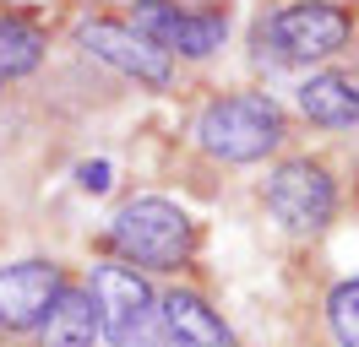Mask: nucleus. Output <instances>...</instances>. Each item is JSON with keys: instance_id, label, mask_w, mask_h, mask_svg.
<instances>
[{"instance_id": "obj_3", "label": "nucleus", "mask_w": 359, "mask_h": 347, "mask_svg": "<svg viewBox=\"0 0 359 347\" xmlns=\"http://www.w3.org/2000/svg\"><path fill=\"white\" fill-rule=\"evenodd\" d=\"M93 309H98V337L114 347H169L163 320H158V293L153 282L131 271V266H93Z\"/></svg>"}, {"instance_id": "obj_9", "label": "nucleus", "mask_w": 359, "mask_h": 347, "mask_svg": "<svg viewBox=\"0 0 359 347\" xmlns=\"http://www.w3.org/2000/svg\"><path fill=\"white\" fill-rule=\"evenodd\" d=\"M158 320H163L169 347H240L234 331L224 325V315L202 293H191V288H169L158 299Z\"/></svg>"}, {"instance_id": "obj_14", "label": "nucleus", "mask_w": 359, "mask_h": 347, "mask_svg": "<svg viewBox=\"0 0 359 347\" xmlns=\"http://www.w3.org/2000/svg\"><path fill=\"white\" fill-rule=\"evenodd\" d=\"M76 179H82V190L104 195V190H109V163H104V157H98V163H82V169H76Z\"/></svg>"}, {"instance_id": "obj_7", "label": "nucleus", "mask_w": 359, "mask_h": 347, "mask_svg": "<svg viewBox=\"0 0 359 347\" xmlns=\"http://www.w3.org/2000/svg\"><path fill=\"white\" fill-rule=\"evenodd\" d=\"M76 43L88 49L93 60L114 65L120 76H131V82H142V87H169L175 82V60H169L163 49H153V43L142 38L136 27H126V22L88 17L76 27Z\"/></svg>"}, {"instance_id": "obj_12", "label": "nucleus", "mask_w": 359, "mask_h": 347, "mask_svg": "<svg viewBox=\"0 0 359 347\" xmlns=\"http://www.w3.org/2000/svg\"><path fill=\"white\" fill-rule=\"evenodd\" d=\"M44 33L22 17H0V82H11V76H27V71H39L44 65Z\"/></svg>"}, {"instance_id": "obj_8", "label": "nucleus", "mask_w": 359, "mask_h": 347, "mask_svg": "<svg viewBox=\"0 0 359 347\" xmlns=\"http://www.w3.org/2000/svg\"><path fill=\"white\" fill-rule=\"evenodd\" d=\"M66 288L55 260H17V266H0V325L6 331H33L49 315L55 293Z\"/></svg>"}, {"instance_id": "obj_6", "label": "nucleus", "mask_w": 359, "mask_h": 347, "mask_svg": "<svg viewBox=\"0 0 359 347\" xmlns=\"http://www.w3.org/2000/svg\"><path fill=\"white\" fill-rule=\"evenodd\" d=\"M142 38L163 49L169 60L185 55V60H207L218 55L229 38V17L224 11H180L169 0H136V22H131Z\"/></svg>"}, {"instance_id": "obj_2", "label": "nucleus", "mask_w": 359, "mask_h": 347, "mask_svg": "<svg viewBox=\"0 0 359 347\" xmlns=\"http://www.w3.org/2000/svg\"><path fill=\"white\" fill-rule=\"evenodd\" d=\"M109 244L126 266H147V271H180L191 250H196V222L163 195H136L126 201L109 222Z\"/></svg>"}, {"instance_id": "obj_5", "label": "nucleus", "mask_w": 359, "mask_h": 347, "mask_svg": "<svg viewBox=\"0 0 359 347\" xmlns=\"http://www.w3.org/2000/svg\"><path fill=\"white\" fill-rule=\"evenodd\" d=\"M267 33L283 60H327V55H337L348 43L354 17L343 6H332V0H289V6L272 11Z\"/></svg>"}, {"instance_id": "obj_13", "label": "nucleus", "mask_w": 359, "mask_h": 347, "mask_svg": "<svg viewBox=\"0 0 359 347\" xmlns=\"http://www.w3.org/2000/svg\"><path fill=\"white\" fill-rule=\"evenodd\" d=\"M327 325H332L337 347H359V277L332 288V299H327Z\"/></svg>"}, {"instance_id": "obj_1", "label": "nucleus", "mask_w": 359, "mask_h": 347, "mask_svg": "<svg viewBox=\"0 0 359 347\" xmlns=\"http://www.w3.org/2000/svg\"><path fill=\"white\" fill-rule=\"evenodd\" d=\"M283 136H289V120L267 92H224L196 120V141L218 163H262L267 152L283 147Z\"/></svg>"}, {"instance_id": "obj_10", "label": "nucleus", "mask_w": 359, "mask_h": 347, "mask_svg": "<svg viewBox=\"0 0 359 347\" xmlns=\"http://www.w3.org/2000/svg\"><path fill=\"white\" fill-rule=\"evenodd\" d=\"M39 347H98V309H93V293L66 282L49 315L39 320Z\"/></svg>"}, {"instance_id": "obj_11", "label": "nucleus", "mask_w": 359, "mask_h": 347, "mask_svg": "<svg viewBox=\"0 0 359 347\" xmlns=\"http://www.w3.org/2000/svg\"><path fill=\"white\" fill-rule=\"evenodd\" d=\"M299 114L327 130L359 125V82L343 76V71H316L311 82L299 87Z\"/></svg>"}, {"instance_id": "obj_4", "label": "nucleus", "mask_w": 359, "mask_h": 347, "mask_svg": "<svg viewBox=\"0 0 359 347\" xmlns=\"http://www.w3.org/2000/svg\"><path fill=\"white\" fill-rule=\"evenodd\" d=\"M267 212L289 228V234H321L337 212V185L332 174L311 163V157H289L278 163L267 179Z\"/></svg>"}]
</instances>
